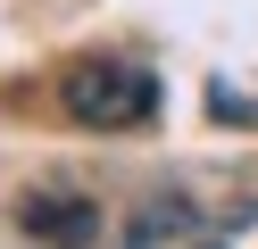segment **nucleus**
I'll use <instances>...</instances> for the list:
<instances>
[{
  "label": "nucleus",
  "mask_w": 258,
  "mask_h": 249,
  "mask_svg": "<svg viewBox=\"0 0 258 249\" xmlns=\"http://www.w3.org/2000/svg\"><path fill=\"white\" fill-rule=\"evenodd\" d=\"M58 100H67L75 125L117 133V125H142V116L158 108V83L142 75V66H125V58H84L67 83H58Z\"/></svg>",
  "instance_id": "f257e3e1"
},
{
  "label": "nucleus",
  "mask_w": 258,
  "mask_h": 249,
  "mask_svg": "<svg viewBox=\"0 0 258 249\" xmlns=\"http://www.w3.org/2000/svg\"><path fill=\"white\" fill-rule=\"evenodd\" d=\"M17 224L34 232V241H58V249H92L100 241V208H92V199H25L17 208Z\"/></svg>",
  "instance_id": "f03ea898"
},
{
  "label": "nucleus",
  "mask_w": 258,
  "mask_h": 249,
  "mask_svg": "<svg viewBox=\"0 0 258 249\" xmlns=\"http://www.w3.org/2000/svg\"><path fill=\"white\" fill-rule=\"evenodd\" d=\"M200 249H225V241H200Z\"/></svg>",
  "instance_id": "7ed1b4c3"
}]
</instances>
